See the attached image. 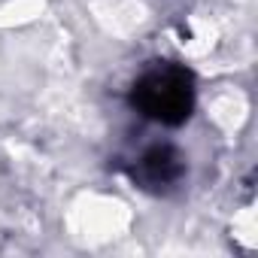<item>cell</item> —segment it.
Returning a JSON list of instances; mask_svg holds the SVG:
<instances>
[{
  "label": "cell",
  "instance_id": "6da1fadb",
  "mask_svg": "<svg viewBox=\"0 0 258 258\" xmlns=\"http://www.w3.org/2000/svg\"><path fill=\"white\" fill-rule=\"evenodd\" d=\"M131 106L158 124L179 127L195 109V79L179 64H155L131 85Z\"/></svg>",
  "mask_w": 258,
  "mask_h": 258
},
{
  "label": "cell",
  "instance_id": "7a4b0ae2",
  "mask_svg": "<svg viewBox=\"0 0 258 258\" xmlns=\"http://www.w3.org/2000/svg\"><path fill=\"white\" fill-rule=\"evenodd\" d=\"M131 176L140 188L146 191H170L182 176H185V158L176 146H167V143H158V146H149L137 164L131 167Z\"/></svg>",
  "mask_w": 258,
  "mask_h": 258
}]
</instances>
